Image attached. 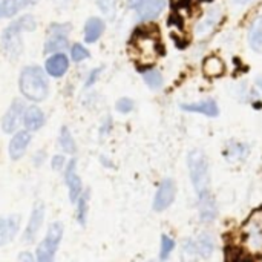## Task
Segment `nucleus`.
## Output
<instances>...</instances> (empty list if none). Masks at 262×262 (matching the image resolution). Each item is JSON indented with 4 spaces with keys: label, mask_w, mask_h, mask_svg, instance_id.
<instances>
[{
    "label": "nucleus",
    "mask_w": 262,
    "mask_h": 262,
    "mask_svg": "<svg viewBox=\"0 0 262 262\" xmlns=\"http://www.w3.org/2000/svg\"><path fill=\"white\" fill-rule=\"evenodd\" d=\"M163 54V46L155 28L144 25L138 28L129 41V55L140 68H154Z\"/></svg>",
    "instance_id": "f257e3e1"
},
{
    "label": "nucleus",
    "mask_w": 262,
    "mask_h": 262,
    "mask_svg": "<svg viewBox=\"0 0 262 262\" xmlns=\"http://www.w3.org/2000/svg\"><path fill=\"white\" fill-rule=\"evenodd\" d=\"M51 83L45 69L38 64H26L18 74V92L28 103L38 104L49 97Z\"/></svg>",
    "instance_id": "f03ea898"
},
{
    "label": "nucleus",
    "mask_w": 262,
    "mask_h": 262,
    "mask_svg": "<svg viewBox=\"0 0 262 262\" xmlns=\"http://www.w3.org/2000/svg\"><path fill=\"white\" fill-rule=\"evenodd\" d=\"M239 246L250 258H262V207L255 209L243 223Z\"/></svg>",
    "instance_id": "7ed1b4c3"
},
{
    "label": "nucleus",
    "mask_w": 262,
    "mask_h": 262,
    "mask_svg": "<svg viewBox=\"0 0 262 262\" xmlns=\"http://www.w3.org/2000/svg\"><path fill=\"white\" fill-rule=\"evenodd\" d=\"M187 170L196 198L210 193V166L204 150L192 149L187 154Z\"/></svg>",
    "instance_id": "20e7f679"
},
{
    "label": "nucleus",
    "mask_w": 262,
    "mask_h": 262,
    "mask_svg": "<svg viewBox=\"0 0 262 262\" xmlns=\"http://www.w3.org/2000/svg\"><path fill=\"white\" fill-rule=\"evenodd\" d=\"M64 238V224L58 220L51 221L45 230V235L34 249L37 262H57V255Z\"/></svg>",
    "instance_id": "39448f33"
},
{
    "label": "nucleus",
    "mask_w": 262,
    "mask_h": 262,
    "mask_svg": "<svg viewBox=\"0 0 262 262\" xmlns=\"http://www.w3.org/2000/svg\"><path fill=\"white\" fill-rule=\"evenodd\" d=\"M23 32L20 21L17 17H14L0 32V51L3 57L9 61H17L21 58L25 52V43H23ZM26 34V32H25Z\"/></svg>",
    "instance_id": "423d86ee"
},
{
    "label": "nucleus",
    "mask_w": 262,
    "mask_h": 262,
    "mask_svg": "<svg viewBox=\"0 0 262 262\" xmlns=\"http://www.w3.org/2000/svg\"><path fill=\"white\" fill-rule=\"evenodd\" d=\"M45 223H46V204L41 200H37V201H34V204L31 207L26 226L21 229L20 241L25 246L35 244L37 238L41 233V229L45 227Z\"/></svg>",
    "instance_id": "0eeeda50"
},
{
    "label": "nucleus",
    "mask_w": 262,
    "mask_h": 262,
    "mask_svg": "<svg viewBox=\"0 0 262 262\" xmlns=\"http://www.w3.org/2000/svg\"><path fill=\"white\" fill-rule=\"evenodd\" d=\"M224 18V8L220 3H212L204 12L203 15L196 20L195 26H193V35L196 40H204L207 37H210L215 29L221 25Z\"/></svg>",
    "instance_id": "6e6552de"
},
{
    "label": "nucleus",
    "mask_w": 262,
    "mask_h": 262,
    "mask_svg": "<svg viewBox=\"0 0 262 262\" xmlns=\"http://www.w3.org/2000/svg\"><path fill=\"white\" fill-rule=\"evenodd\" d=\"M63 181H64V186L68 190V200L74 206L84 190L83 180L78 175V160L75 157L68 160V164L63 170Z\"/></svg>",
    "instance_id": "1a4fd4ad"
},
{
    "label": "nucleus",
    "mask_w": 262,
    "mask_h": 262,
    "mask_svg": "<svg viewBox=\"0 0 262 262\" xmlns=\"http://www.w3.org/2000/svg\"><path fill=\"white\" fill-rule=\"evenodd\" d=\"M28 106V101L23 98H14L8 109L5 111L2 120H0V127L6 135H12L18 129H21V118L25 114V109Z\"/></svg>",
    "instance_id": "9d476101"
},
{
    "label": "nucleus",
    "mask_w": 262,
    "mask_h": 262,
    "mask_svg": "<svg viewBox=\"0 0 262 262\" xmlns=\"http://www.w3.org/2000/svg\"><path fill=\"white\" fill-rule=\"evenodd\" d=\"M177 192H178V187H177L175 180H172V178L161 180L158 187H157V192L154 195V201H152L154 212L163 213L167 209H170V206L175 203Z\"/></svg>",
    "instance_id": "9b49d317"
},
{
    "label": "nucleus",
    "mask_w": 262,
    "mask_h": 262,
    "mask_svg": "<svg viewBox=\"0 0 262 262\" xmlns=\"http://www.w3.org/2000/svg\"><path fill=\"white\" fill-rule=\"evenodd\" d=\"M21 233V215H0V249L11 246Z\"/></svg>",
    "instance_id": "f8f14e48"
},
{
    "label": "nucleus",
    "mask_w": 262,
    "mask_h": 262,
    "mask_svg": "<svg viewBox=\"0 0 262 262\" xmlns=\"http://www.w3.org/2000/svg\"><path fill=\"white\" fill-rule=\"evenodd\" d=\"M32 143V134L25 130V129H18L17 132H14L9 138L8 143V157L11 161L17 163L20 160H23V157L28 152V147Z\"/></svg>",
    "instance_id": "ddd939ff"
},
{
    "label": "nucleus",
    "mask_w": 262,
    "mask_h": 262,
    "mask_svg": "<svg viewBox=\"0 0 262 262\" xmlns=\"http://www.w3.org/2000/svg\"><path fill=\"white\" fill-rule=\"evenodd\" d=\"M71 68V60L66 52L48 55L43 63V69L51 78H63Z\"/></svg>",
    "instance_id": "4468645a"
},
{
    "label": "nucleus",
    "mask_w": 262,
    "mask_h": 262,
    "mask_svg": "<svg viewBox=\"0 0 262 262\" xmlns=\"http://www.w3.org/2000/svg\"><path fill=\"white\" fill-rule=\"evenodd\" d=\"M169 0H144L140 8H137L134 12L137 15V20L141 23H150L163 15V12L167 8Z\"/></svg>",
    "instance_id": "2eb2a0df"
},
{
    "label": "nucleus",
    "mask_w": 262,
    "mask_h": 262,
    "mask_svg": "<svg viewBox=\"0 0 262 262\" xmlns=\"http://www.w3.org/2000/svg\"><path fill=\"white\" fill-rule=\"evenodd\" d=\"M45 124H46V114L43 112V109L37 104L28 103L21 118V129L34 134L41 130Z\"/></svg>",
    "instance_id": "dca6fc26"
},
{
    "label": "nucleus",
    "mask_w": 262,
    "mask_h": 262,
    "mask_svg": "<svg viewBox=\"0 0 262 262\" xmlns=\"http://www.w3.org/2000/svg\"><path fill=\"white\" fill-rule=\"evenodd\" d=\"M196 209H198V220L204 226H210L218 218V204L215 196L210 193L196 198Z\"/></svg>",
    "instance_id": "f3484780"
},
{
    "label": "nucleus",
    "mask_w": 262,
    "mask_h": 262,
    "mask_svg": "<svg viewBox=\"0 0 262 262\" xmlns=\"http://www.w3.org/2000/svg\"><path fill=\"white\" fill-rule=\"evenodd\" d=\"M180 109L189 114H201L209 118H215L220 115V106L215 101V98H203L193 103H181Z\"/></svg>",
    "instance_id": "a211bd4d"
},
{
    "label": "nucleus",
    "mask_w": 262,
    "mask_h": 262,
    "mask_svg": "<svg viewBox=\"0 0 262 262\" xmlns=\"http://www.w3.org/2000/svg\"><path fill=\"white\" fill-rule=\"evenodd\" d=\"M252 154V146L246 141H239V140H230L226 143L223 155L229 163H241L246 161L249 158V155Z\"/></svg>",
    "instance_id": "6ab92c4d"
},
{
    "label": "nucleus",
    "mask_w": 262,
    "mask_h": 262,
    "mask_svg": "<svg viewBox=\"0 0 262 262\" xmlns=\"http://www.w3.org/2000/svg\"><path fill=\"white\" fill-rule=\"evenodd\" d=\"M106 31V21L103 17L98 15H91L89 18H86L84 25H83V40L88 45H94L97 43L103 34Z\"/></svg>",
    "instance_id": "aec40b11"
},
{
    "label": "nucleus",
    "mask_w": 262,
    "mask_h": 262,
    "mask_svg": "<svg viewBox=\"0 0 262 262\" xmlns=\"http://www.w3.org/2000/svg\"><path fill=\"white\" fill-rule=\"evenodd\" d=\"M247 45L253 52L262 54V8L253 15V18L249 23Z\"/></svg>",
    "instance_id": "412c9836"
},
{
    "label": "nucleus",
    "mask_w": 262,
    "mask_h": 262,
    "mask_svg": "<svg viewBox=\"0 0 262 262\" xmlns=\"http://www.w3.org/2000/svg\"><path fill=\"white\" fill-rule=\"evenodd\" d=\"M89 207H91V189L86 187L78 198V201L74 204V220L78 227L84 229L88 226L89 220Z\"/></svg>",
    "instance_id": "4be33fe9"
},
{
    "label": "nucleus",
    "mask_w": 262,
    "mask_h": 262,
    "mask_svg": "<svg viewBox=\"0 0 262 262\" xmlns=\"http://www.w3.org/2000/svg\"><path fill=\"white\" fill-rule=\"evenodd\" d=\"M196 241V247H198V253H200V258L207 261L210 259L213 255H215V250H216V238L212 232L209 230H203L198 233V236L195 238Z\"/></svg>",
    "instance_id": "5701e85b"
},
{
    "label": "nucleus",
    "mask_w": 262,
    "mask_h": 262,
    "mask_svg": "<svg viewBox=\"0 0 262 262\" xmlns=\"http://www.w3.org/2000/svg\"><path fill=\"white\" fill-rule=\"evenodd\" d=\"M57 146L60 149V154L75 157V154H77V141H75L69 126H66V124L60 126L58 137H57Z\"/></svg>",
    "instance_id": "b1692460"
},
{
    "label": "nucleus",
    "mask_w": 262,
    "mask_h": 262,
    "mask_svg": "<svg viewBox=\"0 0 262 262\" xmlns=\"http://www.w3.org/2000/svg\"><path fill=\"white\" fill-rule=\"evenodd\" d=\"M201 71H203L204 77H207V78H218V77H223L224 75V72H226V63H224V60L220 55L212 54V55H207L203 60Z\"/></svg>",
    "instance_id": "393cba45"
},
{
    "label": "nucleus",
    "mask_w": 262,
    "mask_h": 262,
    "mask_svg": "<svg viewBox=\"0 0 262 262\" xmlns=\"http://www.w3.org/2000/svg\"><path fill=\"white\" fill-rule=\"evenodd\" d=\"M71 41L69 37L64 35H46L45 41H43V54L52 55V54H58V52H66L69 51Z\"/></svg>",
    "instance_id": "a878e982"
},
{
    "label": "nucleus",
    "mask_w": 262,
    "mask_h": 262,
    "mask_svg": "<svg viewBox=\"0 0 262 262\" xmlns=\"http://www.w3.org/2000/svg\"><path fill=\"white\" fill-rule=\"evenodd\" d=\"M200 253L196 247V241L192 236L184 238L180 243V262H200Z\"/></svg>",
    "instance_id": "bb28decb"
},
{
    "label": "nucleus",
    "mask_w": 262,
    "mask_h": 262,
    "mask_svg": "<svg viewBox=\"0 0 262 262\" xmlns=\"http://www.w3.org/2000/svg\"><path fill=\"white\" fill-rule=\"evenodd\" d=\"M141 78L150 91H160L164 86V77L157 68H146L141 71Z\"/></svg>",
    "instance_id": "cd10ccee"
},
{
    "label": "nucleus",
    "mask_w": 262,
    "mask_h": 262,
    "mask_svg": "<svg viewBox=\"0 0 262 262\" xmlns=\"http://www.w3.org/2000/svg\"><path fill=\"white\" fill-rule=\"evenodd\" d=\"M177 249V239L169 235V233H163L160 238V249H158V261L167 262L170 259L172 253Z\"/></svg>",
    "instance_id": "c85d7f7f"
},
{
    "label": "nucleus",
    "mask_w": 262,
    "mask_h": 262,
    "mask_svg": "<svg viewBox=\"0 0 262 262\" xmlns=\"http://www.w3.org/2000/svg\"><path fill=\"white\" fill-rule=\"evenodd\" d=\"M121 6V0H97V8L98 11L107 18V20H115L118 15Z\"/></svg>",
    "instance_id": "c756f323"
},
{
    "label": "nucleus",
    "mask_w": 262,
    "mask_h": 262,
    "mask_svg": "<svg viewBox=\"0 0 262 262\" xmlns=\"http://www.w3.org/2000/svg\"><path fill=\"white\" fill-rule=\"evenodd\" d=\"M69 60L72 61V63H83L84 60H88V58H91V51L83 45V43H80V41H75V43H72L71 46H69Z\"/></svg>",
    "instance_id": "7c9ffc66"
},
{
    "label": "nucleus",
    "mask_w": 262,
    "mask_h": 262,
    "mask_svg": "<svg viewBox=\"0 0 262 262\" xmlns=\"http://www.w3.org/2000/svg\"><path fill=\"white\" fill-rule=\"evenodd\" d=\"M72 32V23L69 21H52L46 28V35H64L69 37Z\"/></svg>",
    "instance_id": "2f4dec72"
},
{
    "label": "nucleus",
    "mask_w": 262,
    "mask_h": 262,
    "mask_svg": "<svg viewBox=\"0 0 262 262\" xmlns=\"http://www.w3.org/2000/svg\"><path fill=\"white\" fill-rule=\"evenodd\" d=\"M104 72V66H97V68H92L88 74H86V77H84V83H83V89L84 91H89V89H92L97 83H98V80L101 78V74Z\"/></svg>",
    "instance_id": "473e14b6"
},
{
    "label": "nucleus",
    "mask_w": 262,
    "mask_h": 262,
    "mask_svg": "<svg viewBox=\"0 0 262 262\" xmlns=\"http://www.w3.org/2000/svg\"><path fill=\"white\" fill-rule=\"evenodd\" d=\"M112 129H114V118H112L111 114H106V115L101 118L100 124H98V138H100V140L107 138V137L111 135Z\"/></svg>",
    "instance_id": "72a5a7b5"
},
{
    "label": "nucleus",
    "mask_w": 262,
    "mask_h": 262,
    "mask_svg": "<svg viewBox=\"0 0 262 262\" xmlns=\"http://www.w3.org/2000/svg\"><path fill=\"white\" fill-rule=\"evenodd\" d=\"M134 109H135V101H134L130 97H120V98L115 101V111H117L118 114L127 115V114H130Z\"/></svg>",
    "instance_id": "f704fd0d"
},
{
    "label": "nucleus",
    "mask_w": 262,
    "mask_h": 262,
    "mask_svg": "<svg viewBox=\"0 0 262 262\" xmlns=\"http://www.w3.org/2000/svg\"><path fill=\"white\" fill-rule=\"evenodd\" d=\"M66 164H68V158H66V155H63V154H55V155H52L51 160H49L51 169H52L54 172H58V173H60V172L63 173Z\"/></svg>",
    "instance_id": "c9c22d12"
},
{
    "label": "nucleus",
    "mask_w": 262,
    "mask_h": 262,
    "mask_svg": "<svg viewBox=\"0 0 262 262\" xmlns=\"http://www.w3.org/2000/svg\"><path fill=\"white\" fill-rule=\"evenodd\" d=\"M46 160H48V152L45 149H37L31 157V163L35 169H40L46 163Z\"/></svg>",
    "instance_id": "e433bc0d"
},
{
    "label": "nucleus",
    "mask_w": 262,
    "mask_h": 262,
    "mask_svg": "<svg viewBox=\"0 0 262 262\" xmlns=\"http://www.w3.org/2000/svg\"><path fill=\"white\" fill-rule=\"evenodd\" d=\"M258 0H230V6L235 9V11H241L253 3H256Z\"/></svg>",
    "instance_id": "4c0bfd02"
},
{
    "label": "nucleus",
    "mask_w": 262,
    "mask_h": 262,
    "mask_svg": "<svg viewBox=\"0 0 262 262\" xmlns=\"http://www.w3.org/2000/svg\"><path fill=\"white\" fill-rule=\"evenodd\" d=\"M17 262H37V259L34 256V252H31V250H21L17 255Z\"/></svg>",
    "instance_id": "58836bf2"
},
{
    "label": "nucleus",
    "mask_w": 262,
    "mask_h": 262,
    "mask_svg": "<svg viewBox=\"0 0 262 262\" xmlns=\"http://www.w3.org/2000/svg\"><path fill=\"white\" fill-rule=\"evenodd\" d=\"M98 161H100V164L104 167V169H115V163H114V160L111 158V157H107V155H104V154H100L98 155Z\"/></svg>",
    "instance_id": "ea45409f"
},
{
    "label": "nucleus",
    "mask_w": 262,
    "mask_h": 262,
    "mask_svg": "<svg viewBox=\"0 0 262 262\" xmlns=\"http://www.w3.org/2000/svg\"><path fill=\"white\" fill-rule=\"evenodd\" d=\"M143 2H144V0H126V5H127L129 9L135 11L137 8H140V5H141Z\"/></svg>",
    "instance_id": "a19ab883"
},
{
    "label": "nucleus",
    "mask_w": 262,
    "mask_h": 262,
    "mask_svg": "<svg viewBox=\"0 0 262 262\" xmlns=\"http://www.w3.org/2000/svg\"><path fill=\"white\" fill-rule=\"evenodd\" d=\"M253 84H255V88L259 91L262 94V75H256L255 78H253V81H252Z\"/></svg>",
    "instance_id": "79ce46f5"
},
{
    "label": "nucleus",
    "mask_w": 262,
    "mask_h": 262,
    "mask_svg": "<svg viewBox=\"0 0 262 262\" xmlns=\"http://www.w3.org/2000/svg\"><path fill=\"white\" fill-rule=\"evenodd\" d=\"M54 3H55L57 8L63 9V8H66V6L69 5V0H54Z\"/></svg>",
    "instance_id": "37998d69"
},
{
    "label": "nucleus",
    "mask_w": 262,
    "mask_h": 262,
    "mask_svg": "<svg viewBox=\"0 0 262 262\" xmlns=\"http://www.w3.org/2000/svg\"><path fill=\"white\" fill-rule=\"evenodd\" d=\"M173 3H177V5H183V3H186L187 0H172Z\"/></svg>",
    "instance_id": "c03bdc74"
},
{
    "label": "nucleus",
    "mask_w": 262,
    "mask_h": 262,
    "mask_svg": "<svg viewBox=\"0 0 262 262\" xmlns=\"http://www.w3.org/2000/svg\"><path fill=\"white\" fill-rule=\"evenodd\" d=\"M149 262H160L158 259H152V261H149Z\"/></svg>",
    "instance_id": "a18cd8bd"
}]
</instances>
